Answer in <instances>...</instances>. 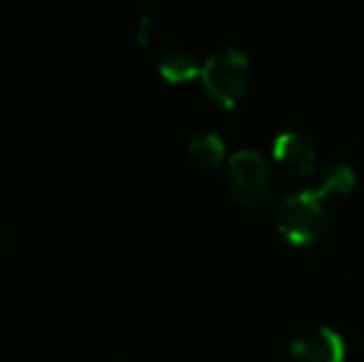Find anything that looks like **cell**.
<instances>
[{
	"instance_id": "2",
	"label": "cell",
	"mask_w": 364,
	"mask_h": 362,
	"mask_svg": "<svg viewBox=\"0 0 364 362\" xmlns=\"http://www.w3.org/2000/svg\"><path fill=\"white\" fill-rule=\"evenodd\" d=\"M275 223H278L280 236L292 246H312L325 236L327 228L325 198L315 188L290 193L288 198L280 201Z\"/></svg>"
},
{
	"instance_id": "4",
	"label": "cell",
	"mask_w": 364,
	"mask_h": 362,
	"mask_svg": "<svg viewBox=\"0 0 364 362\" xmlns=\"http://www.w3.org/2000/svg\"><path fill=\"white\" fill-rule=\"evenodd\" d=\"M345 338L332 328H312L297 335L290 345L292 362H345Z\"/></svg>"
},
{
	"instance_id": "1",
	"label": "cell",
	"mask_w": 364,
	"mask_h": 362,
	"mask_svg": "<svg viewBox=\"0 0 364 362\" xmlns=\"http://www.w3.org/2000/svg\"><path fill=\"white\" fill-rule=\"evenodd\" d=\"M201 80L208 100L220 110H233L250 87V60L235 48H225L211 55L201 65Z\"/></svg>"
},
{
	"instance_id": "3",
	"label": "cell",
	"mask_w": 364,
	"mask_h": 362,
	"mask_svg": "<svg viewBox=\"0 0 364 362\" xmlns=\"http://www.w3.org/2000/svg\"><path fill=\"white\" fill-rule=\"evenodd\" d=\"M228 188L240 206H258L270 196V164L255 149H240L228 159Z\"/></svg>"
},
{
	"instance_id": "7",
	"label": "cell",
	"mask_w": 364,
	"mask_h": 362,
	"mask_svg": "<svg viewBox=\"0 0 364 362\" xmlns=\"http://www.w3.org/2000/svg\"><path fill=\"white\" fill-rule=\"evenodd\" d=\"M159 73L166 82H173V85H181V82H188V80L198 78L201 75V65L193 60L191 53L186 50H171V53L164 55L161 65H159Z\"/></svg>"
},
{
	"instance_id": "5",
	"label": "cell",
	"mask_w": 364,
	"mask_h": 362,
	"mask_svg": "<svg viewBox=\"0 0 364 362\" xmlns=\"http://www.w3.org/2000/svg\"><path fill=\"white\" fill-rule=\"evenodd\" d=\"M273 159L290 179H310L317 169V154L310 139L297 132H283L273 142Z\"/></svg>"
},
{
	"instance_id": "6",
	"label": "cell",
	"mask_w": 364,
	"mask_h": 362,
	"mask_svg": "<svg viewBox=\"0 0 364 362\" xmlns=\"http://www.w3.org/2000/svg\"><path fill=\"white\" fill-rule=\"evenodd\" d=\"M188 156L201 169H216L225 159V142L218 134H213V132L196 134L188 142Z\"/></svg>"
},
{
	"instance_id": "8",
	"label": "cell",
	"mask_w": 364,
	"mask_h": 362,
	"mask_svg": "<svg viewBox=\"0 0 364 362\" xmlns=\"http://www.w3.org/2000/svg\"><path fill=\"white\" fill-rule=\"evenodd\" d=\"M352 188H355V171L347 164H332L322 174V181L315 186V191L322 198H327V196H345Z\"/></svg>"
}]
</instances>
